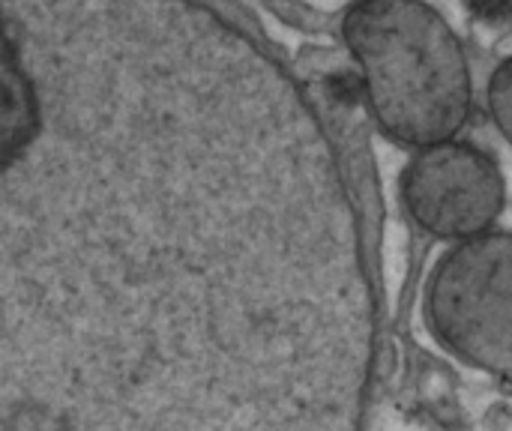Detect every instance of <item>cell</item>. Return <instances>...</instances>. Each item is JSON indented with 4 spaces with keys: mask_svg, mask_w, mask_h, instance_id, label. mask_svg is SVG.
Here are the masks:
<instances>
[{
    "mask_svg": "<svg viewBox=\"0 0 512 431\" xmlns=\"http://www.w3.org/2000/svg\"><path fill=\"white\" fill-rule=\"evenodd\" d=\"M381 132L414 150L453 141L474 105L471 66L426 0H357L342 21Z\"/></svg>",
    "mask_w": 512,
    "mask_h": 431,
    "instance_id": "obj_2",
    "label": "cell"
},
{
    "mask_svg": "<svg viewBox=\"0 0 512 431\" xmlns=\"http://www.w3.org/2000/svg\"><path fill=\"white\" fill-rule=\"evenodd\" d=\"M402 198L423 231L441 240H471L501 216L504 177L486 150L447 141L420 150L408 162Z\"/></svg>",
    "mask_w": 512,
    "mask_h": 431,
    "instance_id": "obj_4",
    "label": "cell"
},
{
    "mask_svg": "<svg viewBox=\"0 0 512 431\" xmlns=\"http://www.w3.org/2000/svg\"><path fill=\"white\" fill-rule=\"evenodd\" d=\"M333 141L198 0H0V431H366Z\"/></svg>",
    "mask_w": 512,
    "mask_h": 431,
    "instance_id": "obj_1",
    "label": "cell"
},
{
    "mask_svg": "<svg viewBox=\"0 0 512 431\" xmlns=\"http://www.w3.org/2000/svg\"><path fill=\"white\" fill-rule=\"evenodd\" d=\"M465 9L486 24H504L512 18V0H462Z\"/></svg>",
    "mask_w": 512,
    "mask_h": 431,
    "instance_id": "obj_6",
    "label": "cell"
},
{
    "mask_svg": "<svg viewBox=\"0 0 512 431\" xmlns=\"http://www.w3.org/2000/svg\"><path fill=\"white\" fill-rule=\"evenodd\" d=\"M426 321L462 363L512 372V234L486 231L438 261Z\"/></svg>",
    "mask_w": 512,
    "mask_h": 431,
    "instance_id": "obj_3",
    "label": "cell"
},
{
    "mask_svg": "<svg viewBox=\"0 0 512 431\" xmlns=\"http://www.w3.org/2000/svg\"><path fill=\"white\" fill-rule=\"evenodd\" d=\"M489 111L501 135L512 144V57L504 60L489 81Z\"/></svg>",
    "mask_w": 512,
    "mask_h": 431,
    "instance_id": "obj_5",
    "label": "cell"
}]
</instances>
